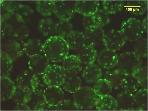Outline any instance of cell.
Returning <instances> with one entry per match:
<instances>
[{"label": "cell", "mask_w": 148, "mask_h": 111, "mask_svg": "<svg viewBox=\"0 0 148 111\" xmlns=\"http://www.w3.org/2000/svg\"><path fill=\"white\" fill-rule=\"evenodd\" d=\"M69 49L66 40L56 35L50 37L43 45L42 52L50 62H62L69 54Z\"/></svg>", "instance_id": "1"}, {"label": "cell", "mask_w": 148, "mask_h": 111, "mask_svg": "<svg viewBox=\"0 0 148 111\" xmlns=\"http://www.w3.org/2000/svg\"><path fill=\"white\" fill-rule=\"evenodd\" d=\"M141 59L134 52H124L119 56L117 69L124 76H134L142 66Z\"/></svg>", "instance_id": "2"}, {"label": "cell", "mask_w": 148, "mask_h": 111, "mask_svg": "<svg viewBox=\"0 0 148 111\" xmlns=\"http://www.w3.org/2000/svg\"><path fill=\"white\" fill-rule=\"evenodd\" d=\"M97 96L93 88L81 87L73 94V101L78 110H88L95 107Z\"/></svg>", "instance_id": "3"}, {"label": "cell", "mask_w": 148, "mask_h": 111, "mask_svg": "<svg viewBox=\"0 0 148 111\" xmlns=\"http://www.w3.org/2000/svg\"><path fill=\"white\" fill-rule=\"evenodd\" d=\"M120 31L125 40L131 42L139 40L145 32L142 21L134 18L124 21L121 26Z\"/></svg>", "instance_id": "4"}, {"label": "cell", "mask_w": 148, "mask_h": 111, "mask_svg": "<svg viewBox=\"0 0 148 111\" xmlns=\"http://www.w3.org/2000/svg\"><path fill=\"white\" fill-rule=\"evenodd\" d=\"M66 75L62 66L52 64L50 65L42 77L48 86L62 87Z\"/></svg>", "instance_id": "5"}, {"label": "cell", "mask_w": 148, "mask_h": 111, "mask_svg": "<svg viewBox=\"0 0 148 111\" xmlns=\"http://www.w3.org/2000/svg\"><path fill=\"white\" fill-rule=\"evenodd\" d=\"M39 75L36 74L30 70L24 71L17 78L16 86L28 92L36 90Z\"/></svg>", "instance_id": "6"}, {"label": "cell", "mask_w": 148, "mask_h": 111, "mask_svg": "<svg viewBox=\"0 0 148 111\" xmlns=\"http://www.w3.org/2000/svg\"><path fill=\"white\" fill-rule=\"evenodd\" d=\"M126 41L120 30L112 29L105 34L102 43L106 49L116 52L124 46Z\"/></svg>", "instance_id": "7"}, {"label": "cell", "mask_w": 148, "mask_h": 111, "mask_svg": "<svg viewBox=\"0 0 148 111\" xmlns=\"http://www.w3.org/2000/svg\"><path fill=\"white\" fill-rule=\"evenodd\" d=\"M119 58L116 52L105 48L98 54L97 61L101 68L109 70L116 66Z\"/></svg>", "instance_id": "8"}, {"label": "cell", "mask_w": 148, "mask_h": 111, "mask_svg": "<svg viewBox=\"0 0 148 111\" xmlns=\"http://www.w3.org/2000/svg\"><path fill=\"white\" fill-rule=\"evenodd\" d=\"M24 103L27 105L31 110H45L47 106L43 91L35 90L28 92Z\"/></svg>", "instance_id": "9"}, {"label": "cell", "mask_w": 148, "mask_h": 111, "mask_svg": "<svg viewBox=\"0 0 148 111\" xmlns=\"http://www.w3.org/2000/svg\"><path fill=\"white\" fill-rule=\"evenodd\" d=\"M47 105L55 107L65 99V94L61 87L48 86L43 92Z\"/></svg>", "instance_id": "10"}, {"label": "cell", "mask_w": 148, "mask_h": 111, "mask_svg": "<svg viewBox=\"0 0 148 111\" xmlns=\"http://www.w3.org/2000/svg\"><path fill=\"white\" fill-rule=\"evenodd\" d=\"M28 65L30 70L34 73L42 75L50 64L49 60L42 52L30 58Z\"/></svg>", "instance_id": "11"}, {"label": "cell", "mask_w": 148, "mask_h": 111, "mask_svg": "<svg viewBox=\"0 0 148 111\" xmlns=\"http://www.w3.org/2000/svg\"><path fill=\"white\" fill-rule=\"evenodd\" d=\"M100 2L98 1H77L74 3L75 12L84 16H91L98 10Z\"/></svg>", "instance_id": "12"}, {"label": "cell", "mask_w": 148, "mask_h": 111, "mask_svg": "<svg viewBox=\"0 0 148 111\" xmlns=\"http://www.w3.org/2000/svg\"><path fill=\"white\" fill-rule=\"evenodd\" d=\"M75 13L74 6L68 1H56L54 13L59 20L69 21L73 17Z\"/></svg>", "instance_id": "13"}, {"label": "cell", "mask_w": 148, "mask_h": 111, "mask_svg": "<svg viewBox=\"0 0 148 111\" xmlns=\"http://www.w3.org/2000/svg\"><path fill=\"white\" fill-rule=\"evenodd\" d=\"M118 110L122 111L135 110L136 105L134 94L122 91L116 96Z\"/></svg>", "instance_id": "14"}, {"label": "cell", "mask_w": 148, "mask_h": 111, "mask_svg": "<svg viewBox=\"0 0 148 111\" xmlns=\"http://www.w3.org/2000/svg\"><path fill=\"white\" fill-rule=\"evenodd\" d=\"M84 33L86 45L94 47L103 42L105 34L101 28L95 26L85 29Z\"/></svg>", "instance_id": "15"}, {"label": "cell", "mask_w": 148, "mask_h": 111, "mask_svg": "<svg viewBox=\"0 0 148 111\" xmlns=\"http://www.w3.org/2000/svg\"><path fill=\"white\" fill-rule=\"evenodd\" d=\"M62 62L66 74L77 75L82 70L83 64L77 55H68Z\"/></svg>", "instance_id": "16"}, {"label": "cell", "mask_w": 148, "mask_h": 111, "mask_svg": "<svg viewBox=\"0 0 148 111\" xmlns=\"http://www.w3.org/2000/svg\"><path fill=\"white\" fill-rule=\"evenodd\" d=\"M17 86L9 77H1V99L6 101L13 99Z\"/></svg>", "instance_id": "17"}, {"label": "cell", "mask_w": 148, "mask_h": 111, "mask_svg": "<svg viewBox=\"0 0 148 111\" xmlns=\"http://www.w3.org/2000/svg\"><path fill=\"white\" fill-rule=\"evenodd\" d=\"M102 74L101 68L94 63L87 65L84 68L82 77L87 83H95L101 78Z\"/></svg>", "instance_id": "18"}, {"label": "cell", "mask_w": 148, "mask_h": 111, "mask_svg": "<svg viewBox=\"0 0 148 111\" xmlns=\"http://www.w3.org/2000/svg\"><path fill=\"white\" fill-rule=\"evenodd\" d=\"M65 40L72 50L80 51L86 45L84 33L81 31H73Z\"/></svg>", "instance_id": "19"}, {"label": "cell", "mask_w": 148, "mask_h": 111, "mask_svg": "<svg viewBox=\"0 0 148 111\" xmlns=\"http://www.w3.org/2000/svg\"><path fill=\"white\" fill-rule=\"evenodd\" d=\"M98 54L94 47L86 45L79 51L77 55L82 64L87 66L95 63L97 59Z\"/></svg>", "instance_id": "20"}, {"label": "cell", "mask_w": 148, "mask_h": 111, "mask_svg": "<svg viewBox=\"0 0 148 111\" xmlns=\"http://www.w3.org/2000/svg\"><path fill=\"white\" fill-rule=\"evenodd\" d=\"M95 108L99 111H116L118 110L116 99L110 95L98 97Z\"/></svg>", "instance_id": "21"}, {"label": "cell", "mask_w": 148, "mask_h": 111, "mask_svg": "<svg viewBox=\"0 0 148 111\" xmlns=\"http://www.w3.org/2000/svg\"><path fill=\"white\" fill-rule=\"evenodd\" d=\"M43 44L37 38L28 39L24 44L23 51L27 56L31 58L42 52Z\"/></svg>", "instance_id": "22"}, {"label": "cell", "mask_w": 148, "mask_h": 111, "mask_svg": "<svg viewBox=\"0 0 148 111\" xmlns=\"http://www.w3.org/2000/svg\"><path fill=\"white\" fill-rule=\"evenodd\" d=\"M62 87L66 92L73 94L82 87V80L77 75L66 74Z\"/></svg>", "instance_id": "23"}, {"label": "cell", "mask_w": 148, "mask_h": 111, "mask_svg": "<svg viewBox=\"0 0 148 111\" xmlns=\"http://www.w3.org/2000/svg\"><path fill=\"white\" fill-rule=\"evenodd\" d=\"M124 75L121 72L116 69L107 70L105 72V78L109 82L112 88L114 89H120Z\"/></svg>", "instance_id": "24"}, {"label": "cell", "mask_w": 148, "mask_h": 111, "mask_svg": "<svg viewBox=\"0 0 148 111\" xmlns=\"http://www.w3.org/2000/svg\"><path fill=\"white\" fill-rule=\"evenodd\" d=\"M38 29L41 34L45 37L56 35V23L51 18H43L39 21Z\"/></svg>", "instance_id": "25"}, {"label": "cell", "mask_w": 148, "mask_h": 111, "mask_svg": "<svg viewBox=\"0 0 148 111\" xmlns=\"http://www.w3.org/2000/svg\"><path fill=\"white\" fill-rule=\"evenodd\" d=\"M137 110H146L148 107V90L141 88L134 94Z\"/></svg>", "instance_id": "26"}, {"label": "cell", "mask_w": 148, "mask_h": 111, "mask_svg": "<svg viewBox=\"0 0 148 111\" xmlns=\"http://www.w3.org/2000/svg\"><path fill=\"white\" fill-rule=\"evenodd\" d=\"M73 27L69 21L59 20L56 23V35L65 39L73 31Z\"/></svg>", "instance_id": "27"}, {"label": "cell", "mask_w": 148, "mask_h": 111, "mask_svg": "<svg viewBox=\"0 0 148 111\" xmlns=\"http://www.w3.org/2000/svg\"><path fill=\"white\" fill-rule=\"evenodd\" d=\"M56 1H39L36 2V10L44 17L50 16L54 13Z\"/></svg>", "instance_id": "28"}, {"label": "cell", "mask_w": 148, "mask_h": 111, "mask_svg": "<svg viewBox=\"0 0 148 111\" xmlns=\"http://www.w3.org/2000/svg\"><path fill=\"white\" fill-rule=\"evenodd\" d=\"M92 88L98 97L110 95L113 89L109 82L105 78L99 79L95 83Z\"/></svg>", "instance_id": "29"}, {"label": "cell", "mask_w": 148, "mask_h": 111, "mask_svg": "<svg viewBox=\"0 0 148 111\" xmlns=\"http://www.w3.org/2000/svg\"><path fill=\"white\" fill-rule=\"evenodd\" d=\"M103 10L109 15L119 13L123 10L124 3L122 1H103Z\"/></svg>", "instance_id": "30"}, {"label": "cell", "mask_w": 148, "mask_h": 111, "mask_svg": "<svg viewBox=\"0 0 148 111\" xmlns=\"http://www.w3.org/2000/svg\"><path fill=\"white\" fill-rule=\"evenodd\" d=\"M147 1H129L127 3L128 11L134 15H143L147 10Z\"/></svg>", "instance_id": "31"}, {"label": "cell", "mask_w": 148, "mask_h": 111, "mask_svg": "<svg viewBox=\"0 0 148 111\" xmlns=\"http://www.w3.org/2000/svg\"><path fill=\"white\" fill-rule=\"evenodd\" d=\"M140 87L134 76H124L122 79L121 88L123 91L134 94Z\"/></svg>", "instance_id": "32"}, {"label": "cell", "mask_w": 148, "mask_h": 111, "mask_svg": "<svg viewBox=\"0 0 148 111\" xmlns=\"http://www.w3.org/2000/svg\"><path fill=\"white\" fill-rule=\"evenodd\" d=\"M13 60L5 52L1 53V77H9L12 70Z\"/></svg>", "instance_id": "33"}, {"label": "cell", "mask_w": 148, "mask_h": 111, "mask_svg": "<svg viewBox=\"0 0 148 111\" xmlns=\"http://www.w3.org/2000/svg\"><path fill=\"white\" fill-rule=\"evenodd\" d=\"M92 20L95 26L102 28L110 22L109 14L103 10L99 9L92 16Z\"/></svg>", "instance_id": "34"}, {"label": "cell", "mask_w": 148, "mask_h": 111, "mask_svg": "<svg viewBox=\"0 0 148 111\" xmlns=\"http://www.w3.org/2000/svg\"><path fill=\"white\" fill-rule=\"evenodd\" d=\"M134 52L141 58L147 57L148 44L147 40L146 38H141L136 41L134 46Z\"/></svg>", "instance_id": "35"}, {"label": "cell", "mask_w": 148, "mask_h": 111, "mask_svg": "<svg viewBox=\"0 0 148 111\" xmlns=\"http://www.w3.org/2000/svg\"><path fill=\"white\" fill-rule=\"evenodd\" d=\"M139 86L142 88L147 89L148 70L147 66H142L134 75Z\"/></svg>", "instance_id": "36"}, {"label": "cell", "mask_w": 148, "mask_h": 111, "mask_svg": "<svg viewBox=\"0 0 148 111\" xmlns=\"http://www.w3.org/2000/svg\"><path fill=\"white\" fill-rule=\"evenodd\" d=\"M54 110H77L73 101L65 99L58 106L54 107Z\"/></svg>", "instance_id": "37"}, {"label": "cell", "mask_w": 148, "mask_h": 111, "mask_svg": "<svg viewBox=\"0 0 148 111\" xmlns=\"http://www.w3.org/2000/svg\"><path fill=\"white\" fill-rule=\"evenodd\" d=\"M28 92L17 87L16 92L13 98L16 103L17 104L24 103Z\"/></svg>", "instance_id": "38"}, {"label": "cell", "mask_w": 148, "mask_h": 111, "mask_svg": "<svg viewBox=\"0 0 148 111\" xmlns=\"http://www.w3.org/2000/svg\"><path fill=\"white\" fill-rule=\"evenodd\" d=\"M1 5L3 9L10 13L15 10L18 7V4L16 2L11 1H3Z\"/></svg>", "instance_id": "39"}, {"label": "cell", "mask_w": 148, "mask_h": 111, "mask_svg": "<svg viewBox=\"0 0 148 111\" xmlns=\"http://www.w3.org/2000/svg\"><path fill=\"white\" fill-rule=\"evenodd\" d=\"M82 24L85 29L95 26L92 20V16L84 17L82 19Z\"/></svg>", "instance_id": "40"}, {"label": "cell", "mask_w": 148, "mask_h": 111, "mask_svg": "<svg viewBox=\"0 0 148 111\" xmlns=\"http://www.w3.org/2000/svg\"><path fill=\"white\" fill-rule=\"evenodd\" d=\"M15 110H31L28 107L25 103L17 104L16 106L14 108Z\"/></svg>", "instance_id": "41"}, {"label": "cell", "mask_w": 148, "mask_h": 111, "mask_svg": "<svg viewBox=\"0 0 148 111\" xmlns=\"http://www.w3.org/2000/svg\"><path fill=\"white\" fill-rule=\"evenodd\" d=\"M142 26L145 32H147L148 30V18L147 17L144 18L143 21H142Z\"/></svg>", "instance_id": "42"}]
</instances>
